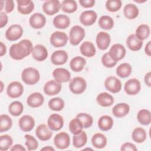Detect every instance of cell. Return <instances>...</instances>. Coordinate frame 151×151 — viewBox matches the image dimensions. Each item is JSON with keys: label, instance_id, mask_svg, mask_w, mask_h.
<instances>
[{"label": "cell", "instance_id": "obj_1", "mask_svg": "<svg viewBox=\"0 0 151 151\" xmlns=\"http://www.w3.org/2000/svg\"><path fill=\"white\" fill-rule=\"evenodd\" d=\"M33 49L32 42L27 39L12 44L9 48L10 57L15 60H21L32 53Z\"/></svg>", "mask_w": 151, "mask_h": 151}, {"label": "cell", "instance_id": "obj_2", "mask_svg": "<svg viewBox=\"0 0 151 151\" xmlns=\"http://www.w3.org/2000/svg\"><path fill=\"white\" fill-rule=\"evenodd\" d=\"M22 80L27 84L34 85L37 84L40 78V73L35 68L27 67L21 73Z\"/></svg>", "mask_w": 151, "mask_h": 151}, {"label": "cell", "instance_id": "obj_3", "mask_svg": "<svg viewBox=\"0 0 151 151\" xmlns=\"http://www.w3.org/2000/svg\"><path fill=\"white\" fill-rule=\"evenodd\" d=\"M85 37L84 29L79 26H73L69 32V38L70 44L73 45H77L83 40Z\"/></svg>", "mask_w": 151, "mask_h": 151}, {"label": "cell", "instance_id": "obj_4", "mask_svg": "<svg viewBox=\"0 0 151 151\" xmlns=\"http://www.w3.org/2000/svg\"><path fill=\"white\" fill-rule=\"evenodd\" d=\"M86 81L83 77H76L70 81L69 88L74 94H80L83 93L86 90Z\"/></svg>", "mask_w": 151, "mask_h": 151}, {"label": "cell", "instance_id": "obj_5", "mask_svg": "<svg viewBox=\"0 0 151 151\" xmlns=\"http://www.w3.org/2000/svg\"><path fill=\"white\" fill-rule=\"evenodd\" d=\"M68 37L66 33L61 31H55L50 36L51 44L56 48L65 46L68 41Z\"/></svg>", "mask_w": 151, "mask_h": 151}, {"label": "cell", "instance_id": "obj_6", "mask_svg": "<svg viewBox=\"0 0 151 151\" xmlns=\"http://www.w3.org/2000/svg\"><path fill=\"white\" fill-rule=\"evenodd\" d=\"M126 53V49L121 44H114L113 45L108 52L111 59L116 62L123 59Z\"/></svg>", "mask_w": 151, "mask_h": 151}, {"label": "cell", "instance_id": "obj_7", "mask_svg": "<svg viewBox=\"0 0 151 151\" xmlns=\"http://www.w3.org/2000/svg\"><path fill=\"white\" fill-rule=\"evenodd\" d=\"M24 92V87L22 84L18 81H12L10 83L6 88L7 95L12 99H15L20 97Z\"/></svg>", "mask_w": 151, "mask_h": 151}, {"label": "cell", "instance_id": "obj_8", "mask_svg": "<svg viewBox=\"0 0 151 151\" xmlns=\"http://www.w3.org/2000/svg\"><path fill=\"white\" fill-rule=\"evenodd\" d=\"M23 34L22 27L18 24H14L8 28L5 32L6 38L11 41L18 40L21 37Z\"/></svg>", "mask_w": 151, "mask_h": 151}, {"label": "cell", "instance_id": "obj_9", "mask_svg": "<svg viewBox=\"0 0 151 151\" xmlns=\"http://www.w3.org/2000/svg\"><path fill=\"white\" fill-rule=\"evenodd\" d=\"M105 88L112 93H117L122 89L120 80L115 76H109L104 81Z\"/></svg>", "mask_w": 151, "mask_h": 151}, {"label": "cell", "instance_id": "obj_10", "mask_svg": "<svg viewBox=\"0 0 151 151\" xmlns=\"http://www.w3.org/2000/svg\"><path fill=\"white\" fill-rule=\"evenodd\" d=\"M54 143L60 149H64L68 147L70 144L69 134L64 132L58 133L54 138Z\"/></svg>", "mask_w": 151, "mask_h": 151}, {"label": "cell", "instance_id": "obj_11", "mask_svg": "<svg viewBox=\"0 0 151 151\" xmlns=\"http://www.w3.org/2000/svg\"><path fill=\"white\" fill-rule=\"evenodd\" d=\"M47 124L50 129L53 131H58L64 125V120L61 115L54 113L49 116Z\"/></svg>", "mask_w": 151, "mask_h": 151}, {"label": "cell", "instance_id": "obj_12", "mask_svg": "<svg viewBox=\"0 0 151 151\" xmlns=\"http://www.w3.org/2000/svg\"><path fill=\"white\" fill-rule=\"evenodd\" d=\"M42 8L46 14L53 15L59 11L61 8V4L58 0H48L43 3Z\"/></svg>", "mask_w": 151, "mask_h": 151}, {"label": "cell", "instance_id": "obj_13", "mask_svg": "<svg viewBox=\"0 0 151 151\" xmlns=\"http://www.w3.org/2000/svg\"><path fill=\"white\" fill-rule=\"evenodd\" d=\"M141 86L140 81L136 78H131L124 84V90L125 92L130 96L137 94L140 90Z\"/></svg>", "mask_w": 151, "mask_h": 151}, {"label": "cell", "instance_id": "obj_14", "mask_svg": "<svg viewBox=\"0 0 151 151\" xmlns=\"http://www.w3.org/2000/svg\"><path fill=\"white\" fill-rule=\"evenodd\" d=\"M45 23V17L40 12L33 14L29 19V24L34 29H41L44 27Z\"/></svg>", "mask_w": 151, "mask_h": 151}, {"label": "cell", "instance_id": "obj_15", "mask_svg": "<svg viewBox=\"0 0 151 151\" xmlns=\"http://www.w3.org/2000/svg\"><path fill=\"white\" fill-rule=\"evenodd\" d=\"M97 18V13L93 10L83 11L80 16V22L85 26L92 25L96 22Z\"/></svg>", "mask_w": 151, "mask_h": 151}, {"label": "cell", "instance_id": "obj_16", "mask_svg": "<svg viewBox=\"0 0 151 151\" xmlns=\"http://www.w3.org/2000/svg\"><path fill=\"white\" fill-rule=\"evenodd\" d=\"M52 76L57 82L65 83L70 81L71 74L70 71L64 68H57L52 72Z\"/></svg>", "mask_w": 151, "mask_h": 151}, {"label": "cell", "instance_id": "obj_17", "mask_svg": "<svg viewBox=\"0 0 151 151\" xmlns=\"http://www.w3.org/2000/svg\"><path fill=\"white\" fill-rule=\"evenodd\" d=\"M61 83L55 80L47 81L44 86V92L48 96H54L58 94L61 90Z\"/></svg>", "mask_w": 151, "mask_h": 151}, {"label": "cell", "instance_id": "obj_18", "mask_svg": "<svg viewBox=\"0 0 151 151\" xmlns=\"http://www.w3.org/2000/svg\"><path fill=\"white\" fill-rule=\"evenodd\" d=\"M110 35L104 31L99 32L96 36V42L98 48L101 50H106L110 44Z\"/></svg>", "mask_w": 151, "mask_h": 151}, {"label": "cell", "instance_id": "obj_19", "mask_svg": "<svg viewBox=\"0 0 151 151\" xmlns=\"http://www.w3.org/2000/svg\"><path fill=\"white\" fill-rule=\"evenodd\" d=\"M32 57L38 61H42L48 57V51L45 46L37 44L33 47L32 51Z\"/></svg>", "mask_w": 151, "mask_h": 151}, {"label": "cell", "instance_id": "obj_20", "mask_svg": "<svg viewBox=\"0 0 151 151\" xmlns=\"http://www.w3.org/2000/svg\"><path fill=\"white\" fill-rule=\"evenodd\" d=\"M19 126L24 132H29L35 126L34 119L29 115H24L19 120Z\"/></svg>", "mask_w": 151, "mask_h": 151}, {"label": "cell", "instance_id": "obj_21", "mask_svg": "<svg viewBox=\"0 0 151 151\" xmlns=\"http://www.w3.org/2000/svg\"><path fill=\"white\" fill-rule=\"evenodd\" d=\"M68 54L64 50L55 51L51 56V63L56 65H63L68 60Z\"/></svg>", "mask_w": 151, "mask_h": 151}, {"label": "cell", "instance_id": "obj_22", "mask_svg": "<svg viewBox=\"0 0 151 151\" xmlns=\"http://www.w3.org/2000/svg\"><path fill=\"white\" fill-rule=\"evenodd\" d=\"M44 101V97L43 95L38 92H35L31 94L27 98V104L32 107L36 108L42 106Z\"/></svg>", "mask_w": 151, "mask_h": 151}, {"label": "cell", "instance_id": "obj_23", "mask_svg": "<svg viewBox=\"0 0 151 151\" xmlns=\"http://www.w3.org/2000/svg\"><path fill=\"white\" fill-rule=\"evenodd\" d=\"M17 3L18 11L21 14H29L34 9V4L31 0H17Z\"/></svg>", "mask_w": 151, "mask_h": 151}, {"label": "cell", "instance_id": "obj_24", "mask_svg": "<svg viewBox=\"0 0 151 151\" xmlns=\"http://www.w3.org/2000/svg\"><path fill=\"white\" fill-rule=\"evenodd\" d=\"M37 137L42 141H46L51 139L52 132L48 129V126L45 124H40L35 130Z\"/></svg>", "mask_w": 151, "mask_h": 151}, {"label": "cell", "instance_id": "obj_25", "mask_svg": "<svg viewBox=\"0 0 151 151\" xmlns=\"http://www.w3.org/2000/svg\"><path fill=\"white\" fill-rule=\"evenodd\" d=\"M130 111V106L125 103H120L116 104L112 109L113 114L117 117L121 118L126 116Z\"/></svg>", "mask_w": 151, "mask_h": 151}, {"label": "cell", "instance_id": "obj_26", "mask_svg": "<svg viewBox=\"0 0 151 151\" xmlns=\"http://www.w3.org/2000/svg\"><path fill=\"white\" fill-rule=\"evenodd\" d=\"M54 26L58 29H65L69 27L70 19L69 17L64 14H60L55 16L53 19Z\"/></svg>", "mask_w": 151, "mask_h": 151}, {"label": "cell", "instance_id": "obj_27", "mask_svg": "<svg viewBox=\"0 0 151 151\" xmlns=\"http://www.w3.org/2000/svg\"><path fill=\"white\" fill-rule=\"evenodd\" d=\"M127 47L132 51H137L141 49L143 46V41L139 40L134 34L129 35L126 39Z\"/></svg>", "mask_w": 151, "mask_h": 151}, {"label": "cell", "instance_id": "obj_28", "mask_svg": "<svg viewBox=\"0 0 151 151\" xmlns=\"http://www.w3.org/2000/svg\"><path fill=\"white\" fill-rule=\"evenodd\" d=\"M81 54L87 57H92L96 54V48L90 41H84L80 47Z\"/></svg>", "mask_w": 151, "mask_h": 151}, {"label": "cell", "instance_id": "obj_29", "mask_svg": "<svg viewBox=\"0 0 151 151\" xmlns=\"http://www.w3.org/2000/svg\"><path fill=\"white\" fill-rule=\"evenodd\" d=\"M86 64V61L84 58L80 56H77L71 59L70 62V67L73 71L80 72L83 70Z\"/></svg>", "mask_w": 151, "mask_h": 151}, {"label": "cell", "instance_id": "obj_30", "mask_svg": "<svg viewBox=\"0 0 151 151\" xmlns=\"http://www.w3.org/2000/svg\"><path fill=\"white\" fill-rule=\"evenodd\" d=\"M97 103L103 107H109L111 106L114 100L113 97L106 92L100 93L96 98Z\"/></svg>", "mask_w": 151, "mask_h": 151}, {"label": "cell", "instance_id": "obj_31", "mask_svg": "<svg viewBox=\"0 0 151 151\" xmlns=\"http://www.w3.org/2000/svg\"><path fill=\"white\" fill-rule=\"evenodd\" d=\"M114 122L111 117L104 115L101 116L98 120V126L103 131H108L110 130L113 125Z\"/></svg>", "mask_w": 151, "mask_h": 151}, {"label": "cell", "instance_id": "obj_32", "mask_svg": "<svg viewBox=\"0 0 151 151\" xmlns=\"http://www.w3.org/2000/svg\"><path fill=\"white\" fill-rule=\"evenodd\" d=\"M91 143L93 146L96 148L102 149L106 146L107 140L103 134L97 133L92 136Z\"/></svg>", "mask_w": 151, "mask_h": 151}, {"label": "cell", "instance_id": "obj_33", "mask_svg": "<svg viewBox=\"0 0 151 151\" xmlns=\"http://www.w3.org/2000/svg\"><path fill=\"white\" fill-rule=\"evenodd\" d=\"M123 13L126 18L129 19H133L139 15V9L133 4H126L123 9Z\"/></svg>", "mask_w": 151, "mask_h": 151}, {"label": "cell", "instance_id": "obj_34", "mask_svg": "<svg viewBox=\"0 0 151 151\" xmlns=\"http://www.w3.org/2000/svg\"><path fill=\"white\" fill-rule=\"evenodd\" d=\"M87 142V135L84 131H82L78 134L73 136V145L74 147L81 148L83 147Z\"/></svg>", "mask_w": 151, "mask_h": 151}, {"label": "cell", "instance_id": "obj_35", "mask_svg": "<svg viewBox=\"0 0 151 151\" xmlns=\"http://www.w3.org/2000/svg\"><path fill=\"white\" fill-rule=\"evenodd\" d=\"M150 32V28L147 25L141 24L139 25L136 28L134 35L139 40L143 41L147 39L149 37Z\"/></svg>", "mask_w": 151, "mask_h": 151}, {"label": "cell", "instance_id": "obj_36", "mask_svg": "<svg viewBox=\"0 0 151 151\" xmlns=\"http://www.w3.org/2000/svg\"><path fill=\"white\" fill-rule=\"evenodd\" d=\"M132 137L134 142L141 143L145 141L147 138V134L145 130L140 127L135 128L132 134Z\"/></svg>", "mask_w": 151, "mask_h": 151}, {"label": "cell", "instance_id": "obj_37", "mask_svg": "<svg viewBox=\"0 0 151 151\" xmlns=\"http://www.w3.org/2000/svg\"><path fill=\"white\" fill-rule=\"evenodd\" d=\"M137 119L142 125H148L151 122V114L149 110L141 109L137 114Z\"/></svg>", "mask_w": 151, "mask_h": 151}, {"label": "cell", "instance_id": "obj_38", "mask_svg": "<svg viewBox=\"0 0 151 151\" xmlns=\"http://www.w3.org/2000/svg\"><path fill=\"white\" fill-rule=\"evenodd\" d=\"M132 66L130 64L124 63L120 64L116 68L117 75L121 78H126L129 77L132 73Z\"/></svg>", "mask_w": 151, "mask_h": 151}, {"label": "cell", "instance_id": "obj_39", "mask_svg": "<svg viewBox=\"0 0 151 151\" xmlns=\"http://www.w3.org/2000/svg\"><path fill=\"white\" fill-rule=\"evenodd\" d=\"M60 8L64 12L71 14L76 11L77 4L74 0H64L61 2Z\"/></svg>", "mask_w": 151, "mask_h": 151}, {"label": "cell", "instance_id": "obj_40", "mask_svg": "<svg viewBox=\"0 0 151 151\" xmlns=\"http://www.w3.org/2000/svg\"><path fill=\"white\" fill-rule=\"evenodd\" d=\"M98 23L101 28L106 30L111 29L114 26L113 19L109 15L101 16L99 18Z\"/></svg>", "mask_w": 151, "mask_h": 151}, {"label": "cell", "instance_id": "obj_41", "mask_svg": "<svg viewBox=\"0 0 151 151\" xmlns=\"http://www.w3.org/2000/svg\"><path fill=\"white\" fill-rule=\"evenodd\" d=\"M23 110V104L19 101H14L12 102L8 107V111L14 116H19L22 113Z\"/></svg>", "mask_w": 151, "mask_h": 151}, {"label": "cell", "instance_id": "obj_42", "mask_svg": "<svg viewBox=\"0 0 151 151\" xmlns=\"http://www.w3.org/2000/svg\"><path fill=\"white\" fill-rule=\"evenodd\" d=\"M64 101L60 97H54L48 101L49 108L54 111H60L64 107Z\"/></svg>", "mask_w": 151, "mask_h": 151}, {"label": "cell", "instance_id": "obj_43", "mask_svg": "<svg viewBox=\"0 0 151 151\" xmlns=\"http://www.w3.org/2000/svg\"><path fill=\"white\" fill-rule=\"evenodd\" d=\"M84 128L81 122L76 117L72 119L69 123V130L73 134H78L83 131Z\"/></svg>", "mask_w": 151, "mask_h": 151}, {"label": "cell", "instance_id": "obj_44", "mask_svg": "<svg viewBox=\"0 0 151 151\" xmlns=\"http://www.w3.org/2000/svg\"><path fill=\"white\" fill-rule=\"evenodd\" d=\"M0 132H6L9 130L12 125V121L11 117L7 114H1L0 116Z\"/></svg>", "mask_w": 151, "mask_h": 151}, {"label": "cell", "instance_id": "obj_45", "mask_svg": "<svg viewBox=\"0 0 151 151\" xmlns=\"http://www.w3.org/2000/svg\"><path fill=\"white\" fill-rule=\"evenodd\" d=\"M13 139L8 134L2 135L0 137V150L1 151L8 150L12 146Z\"/></svg>", "mask_w": 151, "mask_h": 151}, {"label": "cell", "instance_id": "obj_46", "mask_svg": "<svg viewBox=\"0 0 151 151\" xmlns=\"http://www.w3.org/2000/svg\"><path fill=\"white\" fill-rule=\"evenodd\" d=\"M76 117H77L81 122L84 128H88L93 124V117L87 113H80L77 115Z\"/></svg>", "mask_w": 151, "mask_h": 151}, {"label": "cell", "instance_id": "obj_47", "mask_svg": "<svg viewBox=\"0 0 151 151\" xmlns=\"http://www.w3.org/2000/svg\"><path fill=\"white\" fill-rule=\"evenodd\" d=\"M24 137L26 139L25 145L27 146V149L28 150H36L38 146V142L36 139L30 134H25Z\"/></svg>", "mask_w": 151, "mask_h": 151}, {"label": "cell", "instance_id": "obj_48", "mask_svg": "<svg viewBox=\"0 0 151 151\" xmlns=\"http://www.w3.org/2000/svg\"><path fill=\"white\" fill-rule=\"evenodd\" d=\"M120 0H108L106 2V8L110 12H116L122 7Z\"/></svg>", "mask_w": 151, "mask_h": 151}, {"label": "cell", "instance_id": "obj_49", "mask_svg": "<svg viewBox=\"0 0 151 151\" xmlns=\"http://www.w3.org/2000/svg\"><path fill=\"white\" fill-rule=\"evenodd\" d=\"M101 61L103 65L107 68H112L114 67L117 64V62L111 59V58L109 55L108 52H106L102 55Z\"/></svg>", "mask_w": 151, "mask_h": 151}, {"label": "cell", "instance_id": "obj_50", "mask_svg": "<svg viewBox=\"0 0 151 151\" xmlns=\"http://www.w3.org/2000/svg\"><path fill=\"white\" fill-rule=\"evenodd\" d=\"M121 150H123V151H127V150H130V151H136L137 150V147H136V146L130 142H126L124 143H123L120 148Z\"/></svg>", "mask_w": 151, "mask_h": 151}, {"label": "cell", "instance_id": "obj_51", "mask_svg": "<svg viewBox=\"0 0 151 151\" xmlns=\"http://www.w3.org/2000/svg\"><path fill=\"white\" fill-rule=\"evenodd\" d=\"M80 4L84 8H91L95 4L94 0H80Z\"/></svg>", "mask_w": 151, "mask_h": 151}, {"label": "cell", "instance_id": "obj_52", "mask_svg": "<svg viewBox=\"0 0 151 151\" xmlns=\"http://www.w3.org/2000/svg\"><path fill=\"white\" fill-rule=\"evenodd\" d=\"M5 10L6 13L11 12L14 8V3L12 0H7L5 2Z\"/></svg>", "mask_w": 151, "mask_h": 151}, {"label": "cell", "instance_id": "obj_53", "mask_svg": "<svg viewBox=\"0 0 151 151\" xmlns=\"http://www.w3.org/2000/svg\"><path fill=\"white\" fill-rule=\"evenodd\" d=\"M0 18H1V19H0V27H1V28H2L7 24L8 21V18L7 15L5 12H1Z\"/></svg>", "mask_w": 151, "mask_h": 151}, {"label": "cell", "instance_id": "obj_54", "mask_svg": "<svg viewBox=\"0 0 151 151\" xmlns=\"http://www.w3.org/2000/svg\"><path fill=\"white\" fill-rule=\"evenodd\" d=\"M144 80H145V84L148 87L151 86V73H150V71L148 72L147 73H146L145 74V77H144Z\"/></svg>", "mask_w": 151, "mask_h": 151}, {"label": "cell", "instance_id": "obj_55", "mask_svg": "<svg viewBox=\"0 0 151 151\" xmlns=\"http://www.w3.org/2000/svg\"><path fill=\"white\" fill-rule=\"evenodd\" d=\"M10 150H11V151H14V150H17V151H25L26 149L21 145L16 144L14 146H12V147L10 149Z\"/></svg>", "mask_w": 151, "mask_h": 151}, {"label": "cell", "instance_id": "obj_56", "mask_svg": "<svg viewBox=\"0 0 151 151\" xmlns=\"http://www.w3.org/2000/svg\"><path fill=\"white\" fill-rule=\"evenodd\" d=\"M0 47H1V52H0V55L1 57H2L5 54L6 51V45L2 42H0Z\"/></svg>", "mask_w": 151, "mask_h": 151}, {"label": "cell", "instance_id": "obj_57", "mask_svg": "<svg viewBox=\"0 0 151 151\" xmlns=\"http://www.w3.org/2000/svg\"><path fill=\"white\" fill-rule=\"evenodd\" d=\"M150 42H151V41H149L146 44V46H145V53H146L148 56H150V53H151V52H150V47H151V45H150Z\"/></svg>", "mask_w": 151, "mask_h": 151}, {"label": "cell", "instance_id": "obj_58", "mask_svg": "<svg viewBox=\"0 0 151 151\" xmlns=\"http://www.w3.org/2000/svg\"><path fill=\"white\" fill-rule=\"evenodd\" d=\"M41 151H42V150H47V151H51V150H52V151H54L55 149L52 147H51L50 146H45V147L42 148L41 149Z\"/></svg>", "mask_w": 151, "mask_h": 151}, {"label": "cell", "instance_id": "obj_59", "mask_svg": "<svg viewBox=\"0 0 151 151\" xmlns=\"http://www.w3.org/2000/svg\"><path fill=\"white\" fill-rule=\"evenodd\" d=\"M1 93L3 90V87H4V84L2 81H1Z\"/></svg>", "mask_w": 151, "mask_h": 151}, {"label": "cell", "instance_id": "obj_60", "mask_svg": "<svg viewBox=\"0 0 151 151\" xmlns=\"http://www.w3.org/2000/svg\"><path fill=\"white\" fill-rule=\"evenodd\" d=\"M134 2H139V3H142V2H146V1H137V0H134Z\"/></svg>", "mask_w": 151, "mask_h": 151}, {"label": "cell", "instance_id": "obj_61", "mask_svg": "<svg viewBox=\"0 0 151 151\" xmlns=\"http://www.w3.org/2000/svg\"><path fill=\"white\" fill-rule=\"evenodd\" d=\"M84 150H93V149H90V148H87V149H84Z\"/></svg>", "mask_w": 151, "mask_h": 151}]
</instances>
